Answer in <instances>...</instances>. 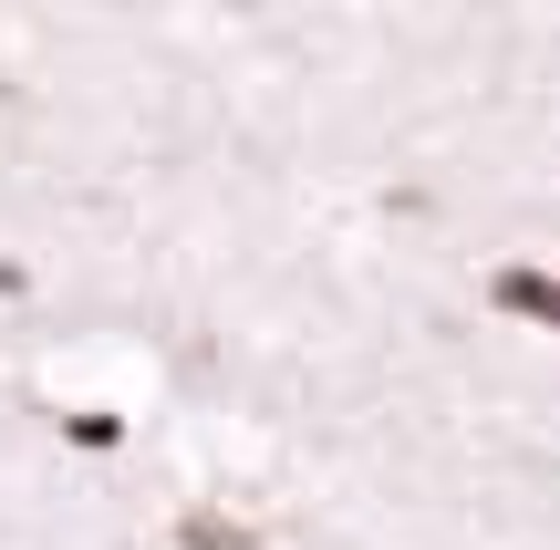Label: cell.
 I'll return each instance as SVG.
<instances>
[{
	"label": "cell",
	"instance_id": "6da1fadb",
	"mask_svg": "<svg viewBox=\"0 0 560 550\" xmlns=\"http://www.w3.org/2000/svg\"><path fill=\"white\" fill-rule=\"evenodd\" d=\"M488 312H509V323H529V332H560V270L499 260V270H488Z\"/></svg>",
	"mask_w": 560,
	"mask_h": 550
},
{
	"label": "cell",
	"instance_id": "7a4b0ae2",
	"mask_svg": "<svg viewBox=\"0 0 560 550\" xmlns=\"http://www.w3.org/2000/svg\"><path fill=\"white\" fill-rule=\"evenodd\" d=\"M177 550H260V530L229 519V510H187V519H177Z\"/></svg>",
	"mask_w": 560,
	"mask_h": 550
},
{
	"label": "cell",
	"instance_id": "3957f363",
	"mask_svg": "<svg viewBox=\"0 0 560 550\" xmlns=\"http://www.w3.org/2000/svg\"><path fill=\"white\" fill-rule=\"evenodd\" d=\"M62 447L115 457V447H125V416H115V406H73V416H62Z\"/></svg>",
	"mask_w": 560,
	"mask_h": 550
},
{
	"label": "cell",
	"instance_id": "277c9868",
	"mask_svg": "<svg viewBox=\"0 0 560 550\" xmlns=\"http://www.w3.org/2000/svg\"><path fill=\"white\" fill-rule=\"evenodd\" d=\"M11 291H32V270H21V260H0V302H11Z\"/></svg>",
	"mask_w": 560,
	"mask_h": 550
}]
</instances>
